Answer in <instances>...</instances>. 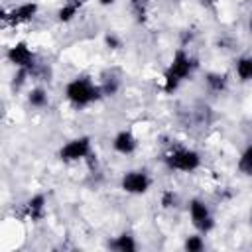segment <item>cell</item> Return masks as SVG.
Segmentation results:
<instances>
[{"label": "cell", "mask_w": 252, "mask_h": 252, "mask_svg": "<svg viewBox=\"0 0 252 252\" xmlns=\"http://www.w3.org/2000/svg\"><path fill=\"white\" fill-rule=\"evenodd\" d=\"M193 67H195V61L183 49H177L169 67H167V71H165V75H163V93L171 94L179 87V83L191 75Z\"/></svg>", "instance_id": "obj_1"}, {"label": "cell", "mask_w": 252, "mask_h": 252, "mask_svg": "<svg viewBox=\"0 0 252 252\" xmlns=\"http://www.w3.org/2000/svg\"><path fill=\"white\" fill-rule=\"evenodd\" d=\"M65 96L75 106H87L102 96V89L91 83L87 77H77L65 87Z\"/></svg>", "instance_id": "obj_2"}, {"label": "cell", "mask_w": 252, "mask_h": 252, "mask_svg": "<svg viewBox=\"0 0 252 252\" xmlns=\"http://www.w3.org/2000/svg\"><path fill=\"white\" fill-rule=\"evenodd\" d=\"M163 161L169 169L189 173V171H195L201 165V156L195 150H189V148H175V150L165 154Z\"/></svg>", "instance_id": "obj_3"}, {"label": "cell", "mask_w": 252, "mask_h": 252, "mask_svg": "<svg viewBox=\"0 0 252 252\" xmlns=\"http://www.w3.org/2000/svg\"><path fill=\"white\" fill-rule=\"evenodd\" d=\"M93 146H91V138L89 136H79L69 140L61 150H59V158L63 161H79L85 158H91Z\"/></svg>", "instance_id": "obj_4"}, {"label": "cell", "mask_w": 252, "mask_h": 252, "mask_svg": "<svg viewBox=\"0 0 252 252\" xmlns=\"http://www.w3.org/2000/svg\"><path fill=\"white\" fill-rule=\"evenodd\" d=\"M150 185H152V179H150V175L144 169L126 171L122 175V179H120L122 191L130 193V195H144V193H148Z\"/></svg>", "instance_id": "obj_5"}, {"label": "cell", "mask_w": 252, "mask_h": 252, "mask_svg": "<svg viewBox=\"0 0 252 252\" xmlns=\"http://www.w3.org/2000/svg\"><path fill=\"white\" fill-rule=\"evenodd\" d=\"M189 215H191L193 226H195L201 234H207L209 230H213L215 220H213V217H211L209 207L205 205V201H201V199H191V201H189Z\"/></svg>", "instance_id": "obj_6"}, {"label": "cell", "mask_w": 252, "mask_h": 252, "mask_svg": "<svg viewBox=\"0 0 252 252\" xmlns=\"http://www.w3.org/2000/svg\"><path fill=\"white\" fill-rule=\"evenodd\" d=\"M6 59H8L16 69H30V71H33V67H35V55H33V51L28 47L26 41H16V43L6 51Z\"/></svg>", "instance_id": "obj_7"}, {"label": "cell", "mask_w": 252, "mask_h": 252, "mask_svg": "<svg viewBox=\"0 0 252 252\" xmlns=\"http://www.w3.org/2000/svg\"><path fill=\"white\" fill-rule=\"evenodd\" d=\"M37 8H39L37 2H24V4L12 8L10 12H2V20H4V24L20 26V24L30 22L37 14Z\"/></svg>", "instance_id": "obj_8"}, {"label": "cell", "mask_w": 252, "mask_h": 252, "mask_svg": "<svg viewBox=\"0 0 252 252\" xmlns=\"http://www.w3.org/2000/svg\"><path fill=\"white\" fill-rule=\"evenodd\" d=\"M112 148H114V152H118L122 156H130V154L136 152L138 140L130 130H120L112 140Z\"/></svg>", "instance_id": "obj_9"}, {"label": "cell", "mask_w": 252, "mask_h": 252, "mask_svg": "<svg viewBox=\"0 0 252 252\" xmlns=\"http://www.w3.org/2000/svg\"><path fill=\"white\" fill-rule=\"evenodd\" d=\"M45 197L41 195V193H37V195H33L32 199H28V203L24 205V213H26V217L28 219H32V220H41L43 217H45Z\"/></svg>", "instance_id": "obj_10"}, {"label": "cell", "mask_w": 252, "mask_h": 252, "mask_svg": "<svg viewBox=\"0 0 252 252\" xmlns=\"http://www.w3.org/2000/svg\"><path fill=\"white\" fill-rule=\"evenodd\" d=\"M110 248H114V250H118V252H134V250L138 248V244H136V240H134L132 234L122 232V234H118V236L110 242Z\"/></svg>", "instance_id": "obj_11"}, {"label": "cell", "mask_w": 252, "mask_h": 252, "mask_svg": "<svg viewBox=\"0 0 252 252\" xmlns=\"http://www.w3.org/2000/svg\"><path fill=\"white\" fill-rule=\"evenodd\" d=\"M234 71L238 75V79L242 83L246 81H252V57L250 55H242L236 59V65H234Z\"/></svg>", "instance_id": "obj_12"}, {"label": "cell", "mask_w": 252, "mask_h": 252, "mask_svg": "<svg viewBox=\"0 0 252 252\" xmlns=\"http://www.w3.org/2000/svg\"><path fill=\"white\" fill-rule=\"evenodd\" d=\"M81 4H83L81 0H69L67 4H63V6L57 10V20H59V22H71V20L77 16Z\"/></svg>", "instance_id": "obj_13"}, {"label": "cell", "mask_w": 252, "mask_h": 252, "mask_svg": "<svg viewBox=\"0 0 252 252\" xmlns=\"http://www.w3.org/2000/svg\"><path fill=\"white\" fill-rule=\"evenodd\" d=\"M205 83H207V87H209L213 93H222V91L226 89L228 79H226V75H222V73H207V75H205Z\"/></svg>", "instance_id": "obj_14"}, {"label": "cell", "mask_w": 252, "mask_h": 252, "mask_svg": "<svg viewBox=\"0 0 252 252\" xmlns=\"http://www.w3.org/2000/svg\"><path fill=\"white\" fill-rule=\"evenodd\" d=\"M28 102H30L33 108H43V106H47V102H49L47 91L41 89V87H33V89L28 93Z\"/></svg>", "instance_id": "obj_15"}, {"label": "cell", "mask_w": 252, "mask_h": 252, "mask_svg": "<svg viewBox=\"0 0 252 252\" xmlns=\"http://www.w3.org/2000/svg\"><path fill=\"white\" fill-rule=\"evenodd\" d=\"M130 12L136 18V22H146L148 16V0H130Z\"/></svg>", "instance_id": "obj_16"}, {"label": "cell", "mask_w": 252, "mask_h": 252, "mask_svg": "<svg viewBox=\"0 0 252 252\" xmlns=\"http://www.w3.org/2000/svg\"><path fill=\"white\" fill-rule=\"evenodd\" d=\"M238 169L246 175H252V144L240 154L238 158Z\"/></svg>", "instance_id": "obj_17"}, {"label": "cell", "mask_w": 252, "mask_h": 252, "mask_svg": "<svg viewBox=\"0 0 252 252\" xmlns=\"http://www.w3.org/2000/svg\"><path fill=\"white\" fill-rule=\"evenodd\" d=\"M183 248H185L187 252H201V250L205 248V240H203L201 234H191V236L185 238Z\"/></svg>", "instance_id": "obj_18"}, {"label": "cell", "mask_w": 252, "mask_h": 252, "mask_svg": "<svg viewBox=\"0 0 252 252\" xmlns=\"http://www.w3.org/2000/svg\"><path fill=\"white\" fill-rule=\"evenodd\" d=\"M118 87H120L118 79H106V81L100 85L104 96H112V94H116V93H118Z\"/></svg>", "instance_id": "obj_19"}, {"label": "cell", "mask_w": 252, "mask_h": 252, "mask_svg": "<svg viewBox=\"0 0 252 252\" xmlns=\"http://www.w3.org/2000/svg\"><path fill=\"white\" fill-rule=\"evenodd\" d=\"M30 73H32L30 69H18V71H16V75H14L12 87H14V89H20V87H22V85L26 83V77H28Z\"/></svg>", "instance_id": "obj_20"}, {"label": "cell", "mask_w": 252, "mask_h": 252, "mask_svg": "<svg viewBox=\"0 0 252 252\" xmlns=\"http://www.w3.org/2000/svg\"><path fill=\"white\" fill-rule=\"evenodd\" d=\"M175 201H177V195H175L173 191H163V195H161V205H163V209L175 207Z\"/></svg>", "instance_id": "obj_21"}, {"label": "cell", "mask_w": 252, "mask_h": 252, "mask_svg": "<svg viewBox=\"0 0 252 252\" xmlns=\"http://www.w3.org/2000/svg\"><path fill=\"white\" fill-rule=\"evenodd\" d=\"M104 43L108 45V49H120V47H122V41H120V39H118L114 33H106Z\"/></svg>", "instance_id": "obj_22"}, {"label": "cell", "mask_w": 252, "mask_h": 252, "mask_svg": "<svg viewBox=\"0 0 252 252\" xmlns=\"http://www.w3.org/2000/svg\"><path fill=\"white\" fill-rule=\"evenodd\" d=\"M116 0H98V4L100 6H110V4H114Z\"/></svg>", "instance_id": "obj_23"}, {"label": "cell", "mask_w": 252, "mask_h": 252, "mask_svg": "<svg viewBox=\"0 0 252 252\" xmlns=\"http://www.w3.org/2000/svg\"><path fill=\"white\" fill-rule=\"evenodd\" d=\"M248 30H250V33H252V16L248 18Z\"/></svg>", "instance_id": "obj_24"}, {"label": "cell", "mask_w": 252, "mask_h": 252, "mask_svg": "<svg viewBox=\"0 0 252 252\" xmlns=\"http://www.w3.org/2000/svg\"><path fill=\"white\" fill-rule=\"evenodd\" d=\"M250 224H252V209H250Z\"/></svg>", "instance_id": "obj_25"}]
</instances>
